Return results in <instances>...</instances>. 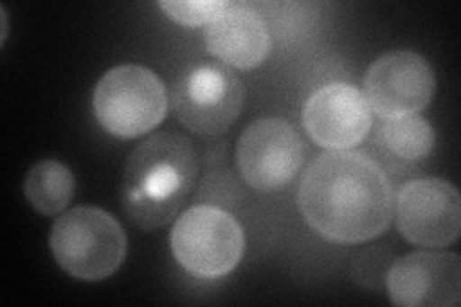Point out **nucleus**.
<instances>
[{
  "label": "nucleus",
  "instance_id": "1",
  "mask_svg": "<svg viewBox=\"0 0 461 307\" xmlns=\"http://www.w3.org/2000/svg\"><path fill=\"white\" fill-rule=\"evenodd\" d=\"M298 208L330 242H367L391 225L393 186L371 158L337 150L313 159L300 181Z\"/></svg>",
  "mask_w": 461,
  "mask_h": 307
},
{
  "label": "nucleus",
  "instance_id": "2",
  "mask_svg": "<svg viewBox=\"0 0 461 307\" xmlns=\"http://www.w3.org/2000/svg\"><path fill=\"white\" fill-rule=\"evenodd\" d=\"M193 142L173 131L142 140L127 158L122 208L133 225L154 230L177 215L196 179Z\"/></svg>",
  "mask_w": 461,
  "mask_h": 307
},
{
  "label": "nucleus",
  "instance_id": "3",
  "mask_svg": "<svg viewBox=\"0 0 461 307\" xmlns=\"http://www.w3.org/2000/svg\"><path fill=\"white\" fill-rule=\"evenodd\" d=\"M50 250L69 276L86 283L104 281L122 267L127 237L115 219L93 206H79L56 219Z\"/></svg>",
  "mask_w": 461,
  "mask_h": 307
},
{
  "label": "nucleus",
  "instance_id": "4",
  "mask_svg": "<svg viewBox=\"0 0 461 307\" xmlns=\"http://www.w3.org/2000/svg\"><path fill=\"white\" fill-rule=\"evenodd\" d=\"M93 108L110 135L135 139L160 125L167 113L166 86L142 66H118L98 81Z\"/></svg>",
  "mask_w": 461,
  "mask_h": 307
},
{
  "label": "nucleus",
  "instance_id": "5",
  "mask_svg": "<svg viewBox=\"0 0 461 307\" xmlns=\"http://www.w3.org/2000/svg\"><path fill=\"white\" fill-rule=\"evenodd\" d=\"M244 86L235 71L220 62L186 68L171 89V108L191 133L213 139L237 122Z\"/></svg>",
  "mask_w": 461,
  "mask_h": 307
},
{
  "label": "nucleus",
  "instance_id": "6",
  "mask_svg": "<svg viewBox=\"0 0 461 307\" xmlns=\"http://www.w3.org/2000/svg\"><path fill=\"white\" fill-rule=\"evenodd\" d=\"M171 252L179 266L202 279L233 271L244 252V235L233 215L213 206L186 210L171 230Z\"/></svg>",
  "mask_w": 461,
  "mask_h": 307
},
{
  "label": "nucleus",
  "instance_id": "7",
  "mask_svg": "<svg viewBox=\"0 0 461 307\" xmlns=\"http://www.w3.org/2000/svg\"><path fill=\"white\" fill-rule=\"evenodd\" d=\"M304 162V142L285 120H259L237 144L242 179L256 190H279L294 179Z\"/></svg>",
  "mask_w": 461,
  "mask_h": 307
},
{
  "label": "nucleus",
  "instance_id": "8",
  "mask_svg": "<svg viewBox=\"0 0 461 307\" xmlns=\"http://www.w3.org/2000/svg\"><path fill=\"white\" fill-rule=\"evenodd\" d=\"M364 89L371 108L381 118L394 120L427 108L437 81L423 56L411 50H394L369 68Z\"/></svg>",
  "mask_w": 461,
  "mask_h": 307
},
{
  "label": "nucleus",
  "instance_id": "9",
  "mask_svg": "<svg viewBox=\"0 0 461 307\" xmlns=\"http://www.w3.org/2000/svg\"><path fill=\"white\" fill-rule=\"evenodd\" d=\"M398 229L417 246L444 248L461 230V198L444 179H420L402 188L398 196Z\"/></svg>",
  "mask_w": 461,
  "mask_h": 307
},
{
  "label": "nucleus",
  "instance_id": "10",
  "mask_svg": "<svg viewBox=\"0 0 461 307\" xmlns=\"http://www.w3.org/2000/svg\"><path fill=\"white\" fill-rule=\"evenodd\" d=\"M386 292L402 307H457L461 259L452 252L410 254L388 271Z\"/></svg>",
  "mask_w": 461,
  "mask_h": 307
},
{
  "label": "nucleus",
  "instance_id": "11",
  "mask_svg": "<svg viewBox=\"0 0 461 307\" xmlns=\"http://www.w3.org/2000/svg\"><path fill=\"white\" fill-rule=\"evenodd\" d=\"M304 127L323 149H354L367 137L371 129L369 104L366 96L352 85H327L306 102Z\"/></svg>",
  "mask_w": 461,
  "mask_h": 307
},
{
  "label": "nucleus",
  "instance_id": "12",
  "mask_svg": "<svg viewBox=\"0 0 461 307\" xmlns=\"http://www.w3.org/2000/svg\"><path fill=\"white\" fill-rule=\"evenodd\" d=\"M206 47L212 56L229 68L252 69L271 49L269 29L256 10L244 5H229L218 20L208 25Z\"/></svg>",
  "mask_w": 461,
  "mask_h": 307
},
{
  "label": "nucleus",
  "instance_id": "13",
  "mask_svg": "<svg viewBox=\"0 0 461 307\" xmlns=\"http://www.w3.org/2000/svg\"><path fill=\"white\" fill-rule=\"evenodd\" d=\"M25 196L42 215L62 213L76 193V179L69 167L56 159H42L27 171Z\"/></svg>",
  "mask_w": 461,
  "mask_h": 307
},
{
  "label": "nucleus",
  "instance_id": "14",
  "mask_svg": "<svg viewBox=\"0 0 461 307\" xmlns=\"http://www.w3.org/2000/svg\"><path fill=\"white\" fill-rule=\"evenodd\" d=\"M381 139L396 156L420 159L429 156L435 146V131L420 115H403L381 127Z\"/></svg>",
  "mask_w": 461,
  "mask_h": 307
},
{
  "label": "nucleus",
  "instance_id": "15",
  "mask_svg": "<svg viewBox=\"0 0 461 307\" xmlns=\"http://www.w3.org/2000/svg\"><path fill=\"white\" fill-rule=\"evenodd\" d=\"M158 6L166 12L169 20L186 27H198L218 20L229 3H220V0L215 3H160Z\"/></svg>",
  "mask_w": 461,
  "mask_h": 307
}]
</instances>
